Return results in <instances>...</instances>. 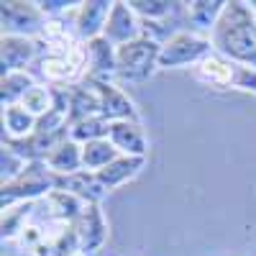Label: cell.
I'll use <instances>...</instances> for the list:
<instances>
[{
  "mask_svg": "<svg viewBox=\"0 0 256 256\" xmlns=\"http://www.w3.org/2000/svg\"><path fill=\"white\" fill-rule=\"evenodd\" d=\"M212 41L223 54L246 64H256V24L246 6L228 3L223 8Z\"/></svg>",
  "mask_w": 256,
  "mask_h": 256,
  "instance_id": "cell-1",
  "label": "cell"
},
{
  "mask_svg": "<svg viewBox=\"0 0 256 256\" xmlns=\"http://www.w3.org/2000/svg\"><path fill=\"white\" fill-rule=\"evenodd\" d=\"M154 59H159V52H156V44L154 41H128V44H123L116 54V64L118 70L128 77H141L146 74L148 70H152Z\"/></svg>",
  "mask_w": 256,
  "mask_h": 256,
  "instance_id": "cell-2",
  "label": "cell"
},
{
  "mask_svg": "<svg viewBox=\"0 0 256 256\" xmlns=\"http://www.w3.org/2000/svg\"><path fill=\"white\" fill-rule=\"evenodd\" d=\"M208 52V41L195 38L190 34H180L166 44V49L159 54V64L162 67H174V64H187L192 59H198Z\"/></svg>",
  "mask_w": 256,
  "mask_h": 256,
  "instance_id": "cell-3",
  "label": "cell"
},
{
  "mask_svg": "<svg viewBox=\"0 0 256 256\" xmlns=\"http://www.w3.org/2000/svg\"><path fill=\"white\" fill-rule=\"evenodd\" d=\"M49 184H52V177L41 169V164H31L13 184L3 187V205L18 195H38V192L49 190Z\"/></svg>",
  "mask_w": 256,
  "mask_h": 256,
  "instance_id": "cell-4",
  "label": "cell"
},
{
  "mask_svg": "<svg viewBox=\"0 0 256 256\" xmlns=\"http://www.w3.org/2000/svg\"><path fill=\"white\" fill-rule=\"evenodd\" d=\"M92 88L102 95V116L105 118H136L131 102H128L120 92H116L113 88L102 82H92Z\"/></svg>",
  "mask_w": 256,
  "mask_h": 256,
  "instance_id": "cell-5",
  "label": "cell"
},
{
  "mask_svg": "<svg viewBox=\"0 0 256 256\" xmlns=\"http://www.w3.org/2000/svg\"><path fill=\"white\" fill-rule=\"evenodd\" d=\"M77 236L82 238V248H95L98 244H102L105 238V226H102V218L95 205L88 208V212L82 216L80 226H77Z\"/></svg>",
  "mask_w": 256,
  "mask_h": 256,
  "instance_id": "cell-6",
  "label": "cell"
},
{
  "mask_svg": "<svg viewBox=\"0 0 256 256\" xmlns=\"http://www.w3.org/2000/svg\"><path fill=\"white\" fill-rule=\"evenodd\" d=\"M134 31H136V26H134V18L128 13V8L123 3H113V13L108 18V26H105V38L126 41L128 36H134Z\"/></svg>",
  "mask_w": 256,
  "mask_h": 256,
  "instance_id": "cell-7",
  "label": "cell"
},
{
  "mask_svg": "<svg viewBox=\"0 0 256 256\" xmlns=\"http://www.w3.org/2000/svg\"><path fill=\"white\" fill-rule=\"evenodd\" d=\"M141 156H136V159H118V162H113V164H108L105 169H100V174H98V180L105 184V187H113V184H118V182H123V180H128L136 169L141 166Z\"/></svg>",
  "mask_w": 256,
  "mask_h": 256,
  "instance_id": "cell-8",
  "label": "cell"
},
{
  "mask_svg": "<svg viewBox=\"0 0 256 256\" xmlns=\"http://www.w3.org/2000/svg\"><path fill=\"white\" fill-rule=\"evenodd\" d=\"M34 54V44L31 41H24V38H3V67L6 70H16L20 67L26 59H31Z\"/></svg>",
  "mask_w": 256,
  "mask_h": 256,
  "instance_id": "cell-9",
  "label": "cell"
},
{
  "mask_svg": "<svg viewBox=\"0 0 256 256\" xmlns=\"http://www.w3.org/2000/svg\"><path fill=\"white\" fill-rule=\"evenodd\" d=\"M56 182L64 184V187H70L72 192H77V195H82V198H90V200H98V198L102 195V190H105V184H102L98 177H92V174L56 177Z\"/></svg>",
  "mask_w": 256,
  "mask_h": 256,
  "instance_id": "cell-10",
  "label": "cell"
},
{
  "mask_svg": "<svg viewBox=\"0 0 256 256\" xmlns=\"http://www.w3.org/2000/svg\"><path fill=\"white\" fill-rule=\"evenodd\" d=\"M110 136L113 141L126 148V152H134V154H144V136L136 126H128V123H113L110 126Z\"/></svg>",
  "mask_w": 256,
  "mask_h": 256,
  "instance_id": "cell-11",
  "label": "cell"
},
{
  "mask_svg": "<svg viewBox=\"0 0 256 256\" xmlns=\"http://www.w3.org/2000/svg\"><path fill=\"white\" fill-rule=\"evenodd\" d=\"M95 110H102V100H98L90 90L84 88H77L72 90V120H88L90 113Z\"/></svg>",
  "mask_w": 256,
  "mask_h": 256,
  "instance_id": "cell-12",
  "label": "cell"
},
{
  "mask_svg": "<svg viewBox=\"0 0 256 256\" xmlns=\"http://www.w3.org/2000/svg\"><path fill=\"white\" fill-rule=\"evenodd\" d=\"M116 159V148L108 144V141H88V146H84L82 152V162L84 166H108L110 162Z\"/></svg>",
  "mask_w": 256,
  "mask_h": 256,
  "instance_id": "cell-13",
  "label": "cell"
},
{
  "mask_svg": "<svg viewBox=\"0 0 256 256\" xmlns=\"http://www.w3.org/2000/svg\"><path fill=\"white\" fill-rule=\"evenodd\" d=\"M3 24L8 28H26V24H36V10L24 3H3Z\"/></svg>",
  "mask_w": 256,
  "mask_h": 256,
  "instance_id": "cell-14",
  "label": "cell"
},
{
  "mask_svg": "<svg viewBox=\"0 0 256 256\" xmlns=\"http://www.w3.org/2000/svg\"><path fill=\"white\" fill-rule=\"evenodd\" d=\"M46 162L54 169H59V172H74L77 164H80V152H77L74 144H59L54 152L46 156Z\"/></svg>",
  "mask_w": 256,
  "mask_h": 256,
  "instance_id": "cell-15",
  "label": "cell"
},
{
  "mask_svg": "<svg viewBox=\"0 0 256 256\" xmlns=\"http://www.w3.org/2000/svg\"><path fill=\"white\" fill-rule=\"evenodd\" d=\"M80 34L90 36L100 28L105 13H108V3H84L82 10H80Z\"/></svg>",
  "mask_w": 256,
  "mask_h": 256,
  "instance_id": "cell-16",
  "label": "cell"
},
{
  "mask_svg": "<svg viewBox=\"0 0 256 256\" xmlns=\"http://www.w3.org/2000/svg\"><path fill=\"white\" fill-rule=\"evenodd\" d=\"M88 56H90V67L95 72L113 70V54L108 46V38H92L88 44Z\"/></svg>",
  "mask_w": 256,
  "mask_h": 256,
  "instance_id": "cell-17",
  "label": "cell"
},
{
  "mask_svg": "<svg viewBox=\"0 0 256 256\" xmlns=\"http://www.w3.org/2000/svg\"><path fill=\"white\" fill-rule=\"evenodd\" d=\"M233 70L230 64H223V62H218V59H205L202 64H200V77H205V80H210V82H220V84H228V82H233L236 77H233Z\"/></svg>",
  "mask_w": 256,
  "mask_h": 256,
  "instance_id": "cell-18",
  "label": "cell"
},
{
  "mask_svg": "<svg viewBox=\"0 0 256 256\" xmlns=\"http://www.w3.org/2000/svg\"><path fill=\"white\" fill-rule=\"evenodd\" d=\"M223 3H192L190 6V20L195 26H210L212 18H216L218 13H223Z\"/></svg>",
  "mask_w": 256,
  "mask_h": 256,
  "instance_id": "cell-19",
  "label": "cell"
},
{
  "mask_svg": "<svg viewBox=\"0 0 256 256\" xmlns=\"http://www.w3.org/2000/svg\"><path fill=\"white\" fill-rule=\"evenodd\" d=\"M6 126L13 134H26V131L34 128V118L24 108H8L6 110Z\"/></svg>",
  "mask_w": 256,
  "mask_h": 256,
  "instance_id": "cell-20",
  "label": "cell"
},
{
  "mask_svg": "<svg viewBox=\"0 0 256 256\" xmlns=\"http://www.w3.org/2000/svg\"><path fill=\"white\" fill-rule=\"evenodd\" d=\"M108 128L110 126H105L102 120H95V118H88V120H80L77 123V128L72 131V136L74 138H95V136H102V134H108ZM98 141V138H95Z\"/></svg>",
  "mask_w": 256,
  "mask_h": 256,
  "instance_id": "cell-21",
  "label": "cell"
},
{
  "mask_svg": "<svg viewBox=\"0 0 256 256\" xmlns=\"http://www.w3.org/2000/svg\"><path fill=\"white\" fill-rule=\"evenodd\" d=\"M24 105L28 113H44V110H49V92L41 88H31L24 95Z\"/></svg>",
  "mask_w": 256,
  "mask_h": 256,
  "instance_id": "cell-22",
  "label": "cell"
},
{
  "mask_svg": "<svg viewBox=\"0 0 256 256\" xmlns=\"http://www.w3.org/2000/svg\"><path fill=\"white\" fill-rule=\"evenodd\" d=\"M44 74L49 77V80H64V77H72V74H77L72 67H70V62L67 59H46L44 62Z\"/></svg>",
  "mask_w": 256,
  "mask_h": 256,
  "instance_id": "cell-23",
  "label": "cell"
},
{
  "mask_svg": "<svg viewBox=\"0 0 256 256\" xmlns=\"http://www.w3.org/2000/svg\"><path fill=\"white\" fill-rule=\"evenodd\" d=\"M31 84V80L26 77V74H8L6 80H3V98H8V100H13L18 92H24V88H28ZM26 95V92H24Z\"/></svg>",
  "mask_w": 256,
  "mask_h": 256,
  "instance_id": "cell-24",
  "label": "cell"
},
{
  "mask_svg": "<svg viewBox=\"0 0 256 256\" xmlns=\"http://www.w3.org/2000/svg\"><path fill=\"white\" fill-rule=\"evenodd\" d=\"M136 10L148 13V16H164L169 10V3H131Z\"/></svg>",
  "mask_w": 256,
  "mask_h": 256,
  "instance_id": "cell-25",
  "label": "cell"
},
{
  "mask_svg": "<svg viewBox=\"0 0 256 256\" xmlns=\"http://www.w3.org/2000/svg\"><path fill=\"white\" fill-rule=\"evenodd\" d=\"M236 82H238V88L256 90V72H251V70H238V77H236Z\"/></svg>",
  "mask_w": 256,
  "mask_h": 256,
  "instance_id": "cell-26",
  "label": "cell"
}]
</instances>
